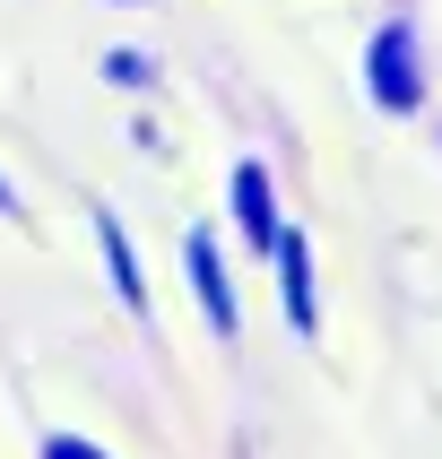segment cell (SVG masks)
Segmentation results:
<instances>
[{"mask_svg":"<svg viewBox=\"0 0 442 459\" xmlns=\"http://www.w3.org/2000/svg\"><path fill=\"white\" fill-rule=\"evenodd\" d=\"M234 208H243V234L278 252V217H269V174H260V165H243V174H234Z\"/></svg>","mask_w":442,"mask_h":459,"instance_id":"3","label":"cell"},{"mask_svg":"<svg viewBox=\"0 0 442 459\" xmlns=\"http://www.w3.org/2000/svg\"><path fill=\"white\" fill-rule=\"evenodd\" d=\"M0 217H9V191H0Z\"/></svg>","mask_w":442,"mask_h":459,"instance_id":"7","label":"cell"},{"mask_svg":"<svg viewBox=\"0 0 442 459\" xmlns=\"http://www.w3.org/2000/svg\"><path fill=\"white\" fill-rule=\"evenodd\" d=\"M278 260H286V312H295V330H312V269H304V243L278 234Z\"/></svg>","mask_w":442,"mask_h":459,"instance_id":"4","label":"cell"},{"mask_svg":"<svg viewBox=\"0 0 442 459\" xmlns=\"http://www.w3.org/2000/svg\"><path fill=\"white\" fill-rule=\"evenodd\" d=\"M373 96H382L390 113H408V104L425 96V78H416V35H408V26H382V44H373Z\"/></svg>","mask_w":442,"mask_h":459,"instance_id":"1","label":"cell"},{"mask_svg":"<svg viewBox=\"0 0 442 459\" xmlns=\"http://www.w3.org/2000/svg\"><path fill=\"white\" fill-rule=\"evenodd\" d=\"M104 260H113V278H122V304H139L148 286H139V260H130V243H122V226L104 217Z\"/></svg>","mask_w":442,"mask_h":459,"instance_id":"5","label":"cell"},{"mask_svg":"<svg viewBox=\"0 0 442 459\" xmlns=\"http://www.w3.org/2000/svg\"><path fill=\"white\" fill-rule=\"evenodd\" d=\"M191 286H200L208 321H217V330H234V286H226V269H217V243H208V234H191Z\"/></svg>","mask_w":442,"mask_h":459,"instance_id":"2","label":"cell"},{"mask_svg":"<svg viewBox=\"0 0 442 459\" xmlns=\"http://www.w3.org/2000/svg\"><path fill=\"white\" fill-rule=\"evenodd\" d=\"M44 459H104V451H87V442H70V434H61V442H44Z\"/></svg>","mask_w":442,"mask_h":459,"instance_id":"6","label":"cell"}]
</instances>
